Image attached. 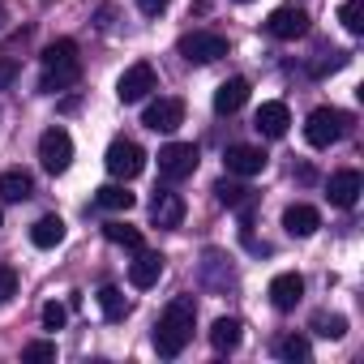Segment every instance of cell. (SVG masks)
Returning a JSON list of instances; mask_svg holds the SVG:
<instances>
[{"instance_id": "9c48e42d", "label": "cell", "mask_w": 364, "mask_h": 364, "mask_svg": "<svg viewBox=\"0 0 364 364\" xmlns=\"http://www.w3.org/2000/svg\"><path fill=\"white\" fill-rule=\"evenodd\" d=\"M141 124L154 129V133H176L180 124H185V103L180 99H154V103H146Z\"/></svg>"}, {"instance_id": "484cf974", "label": "cell", "mask_w": 364, "mask_h": 364, "mask_svg": "<svg viewBox=\"0 0 364 364\" xmlns=\"http://www.w3.org/2000/svg\"><path fill=\"white\" fill-rule=\"evenodd\" d=\"M313 330H317L321 338H334V343H338V338L347 334V317H343V313H317V317H313Z\"/></svg>"}, {"instance_id": "5bb4252c", "label": "cell", "mask_w": 364, "mask_h": 364, "mask_svg": "<svg viewBox=\"0 0 364 364\" xmlns=\"http://www.w3.org/2000/svg\"><path fill=\"white\" fill-rule=\"evenodd\" d=\"M287 124H291V112H287V103H279V99L262 103V107H257V116H253V129H257L262 137H283V133H287Z\"/></svg>"}, {"instance_id": "7c38bea8", "label": "cell", "mask_w": 364, "mask_h": 364, "mask_svg": "<svg viewBox=\"0 0 364 364\" xmlns=\"http://www.w3.org/2000/svg\"><path fill=\"white\" fill-rule=\"evenodd\" d=\"M330 206H338V210H351L355 202H360V189H364V180H360V171H334L330 176Z\"/></svg>"}, {"instance_id": "ffe728a7", "label": "cell", "mask_w": 364, "mask_h": 364, "mask_svg": "<svg viewBox=\"0 0 364 364\" xmlns=\"http://www.w3.org/2000/svg\"><path fill=\"white\" fill-rule=\"evenodd\" d=\"M240 338H245L240 317H219V321L210 326V347H215V351H236Z\"/></svg>"}, {"instance_id": "8d00e7d4", "label": "cell", "mask_w": 364, "mask_h": 364, "mask_svg": "<svg viewBox=\"0 0 364 364\" xmlns=\"http://www.w3.org/2000/svg\"><path fill=\"white\" fill-rule=\"evenodd\" d=\"M0 26H5V0H0Z\"/></svg>"}, {"instance_id": "f35d334b", "label": "cell", "mask_w": 364, "mask_h": 364, "mask_svg": "<svg viewBox=\"0 0 364 364\" xmlns=\"http://www.w3.org/2000/svg\"><path fill=\"white\" fill-rule=\"evenodd\" d=\"M240 5H249V0H240Z\"/></svg>"}, {"instance_id": "3957f363", "label": "cell", "mask_w": 364, "mask_h": 364, "mask_svg": "<svg viewBox=\"0 0 364 364\" xmlns=\"http://www.w3.org/2000/svg\"><path fill=\"white\" fill-rule=\"evenodd\" d=\"M103 163H107V171H112L116 180H137V176L146 171V150H141L137 141H129V137H116V141L107 146Z\"/></svg>"}, {"instance_id": "6da1fadb", "label": "cell", "mask_w": 364, "mask_h": 364, "mask_svg": "<svg viewBox=\"0 0 364 364\" xmlns=\"http://www.w3.org/2000/svg\"><path fill=\"white\" fill-rule=\"evenodd\" d=\"M193 321H198L193 296H176V300L163 309L159 326H154V351H159L163 360H176L180 351L189 347V338H193Z\"/></svg>"}, {"instance_id": "e0dca14e", "label": "cell", "mask_w": 364, "mask_h": 364, "mask_svg": "<svg viewBox=\"0 0 364 364\" xmlns=\"http://www.w3.org/2000/svg\"><path fill=\"white\" fill-rule=\"evenodd\" d=\"M283 228H287V236H313L317 228H321V215H317V206H304V202H296V206H287L283 210Z\"/></svg>"}, {"instance_id": "d4e9b609", "label": "cell", "mask_w": 364, "mask_h": 364, "mask_svg": "<svg viewBox=\"0 0 364 364\" xmlns=\"http://www.w3.org/2000/svg\"><path fill=\"white\" fill-rule=\"evenodd\" d=\"M69 60H77V43L73 39H52L43 48V69L48 65H69Z\"/></svg>"}, {"instance_id": "836d02e7", "label": "cell", "mask_w": 364, "mask_h": 364, "mask_svg": "<svg viewBox=\"0 0 364 364\" xmlns=\"http://www.w3.org/2000/svg\"><path fill=\"white\" fill-rule=\"evenodd\" d=\"M116 18H120V9H116V5H99V9H95V26H99V31H112V26H116Z\"/></svg>"}, {"instance_id": "52a82bcc", "label": "cell", "mask_w": 364, "mask_h": 364, "mask_svg": "<svg viewBox=\"0 0 364 364\" xmlns=\"http://www.w3.org/2000/svg\"><path fill=\"white\" fill-rule=\"evenodd\" d=\"M39 163H43V171L60 176V171L73 163V137H69L65 129H48V133L39 137Z\"/></svg>"}, {"instance_id": "d590c367", "label": "cell", "mask_w": 364, "mask_h": 364, "mask_svg": "<svg viewBox=\"0 0 364 364\" xmlns=\"http://www.w3.org/2000/svg\"><path fill=\"white\" fill-rule=\"evenodd\" d=\"M167 5H171V0H137V9H141L146 18H159V14H163Z\"/></svg>"}, {"instance_id": "2e32d148", "label": "cell", "mask_w": 364, "mask_h": 364, "mask_svg": "<svg viewBox=\"0 0 364 364\" xmlns=\"http://www.w3.org/2000/svg\"><path fill=\"white\" fill-rule=\"evenodd\" d=\"M245 103H249V82H245V77H228V82L215 90V112H219V116H236Z\"/></svg>"}, {"instance_id": "ba28073f", "label": "cell", "mask_w": 364, "mask_h": 364, "mask_svg": "<svg viewBox=\"0 0 364 364\" xmlns=\"http://www.w3.org/2000/svg\"><path fill=\"white\" fill-rule=\"evenodd\" d=\"M150 90H154V69H150L146 60L129 65V69L120 73V82H116V99H120V103H141Z\"/></svg>"}, {"instance_id": "277c9868", "label": "cell", "mask_w": 364, "mask_h": 364, "mask_svg": "<svg viewBox=\"0 0 364 364\" xmlns=\"http://www.w3.org/2000/svg\"><path fill=\"white\" fill-rule=\"evenodd\" d=\"M198 146L193 141H167L163 150H159V176L163 180H189L193 171H198Z\"/></svg>"}, {"instance_id": "44dd1931", "label": "cell", "mask_w": 364, "mask_h": 364, "mask_svg": "<svg viewBox=\"0 0 364 364\" xmlns=\"http://www.w3.org/2000/svg\"><path fill=\"white\" fill-rule=\"evenodd\" d=\"M65 240V219L60 215H43L35 228H31V245L35 249H56Z\"/></svg>"}, {"instance_id": "8fae6325", "label": "cell", "mask_w": 364, "mask_h": 364, "mask_svg": "<svg viewBox=\"0 0 364 364\" xmlns=\"http://www.w3.org/2000/svg\"><path fill=\"white\" fill-rule=\"evenodd\" d=\"M223 163H228L232 176H262L266 163H270V154H266L262 146H245V141H236V146L223 150Z\"/></svg>"}, {"instance_id": "5b68a950", "label": "cell", "mask_w": 364, "mask_h": 364, "mask_svg": "<svg viewBox=\"0 0 364 364\" xmlns=\"http://www.w3.org/2000/svg\"><path fill=\"white\" fill-rule=\"evenodd\" d=\"M180 56L189 65H215L219 56H228V39L219 31H193L180 39Z\"/></svg>"}, {"instance_id": "4fadbf2b", "label": "cell", "mask_w": 364, "mask_h": 364, "mask_svg": "<svg viewBox=\"0 0 364 364\" xmlns=\"http://www.w3.org/2000/svg\"><path fill=\"white\" fill-rule=\"evenodd\" d=\"M300 300H304V279H300L296 270H287V274H274V279H270V304H274V309L291 313Z\"/></svg>"}, {"instance_id": "f546056e", "label": "cell", "mask_w": 364, "mask_h": 364, "mask_svg": "<svg viewBox=\"0 0 364 364\" xmlns=\"http://www.w3.org/2000/svg\"><path fill=\"white\" fill-rule=\"evenodd\" d=\"M18 296V270L9 262H0V304H9Z\"/></svg>"}, {"instance_id": "cb8c5ba5", "label": "cell", "mask_w": 364, "mask_h": 364, "mask_svg": "<svg viewBox=\"0 0 364 364\" xmlns=\"http://www.w3.org/2000/svg\"><path fill=\"white\" fill-rule=\"evenodd\" d=\"M215 198H219V206H228V210H240L245 202H253L249 189L236 185V180H219V185H215Z\"/></svg>"}, {"instance_id": "ac0fdd59", "label": "cell", "mask_w": 364, "mask_h": 364, "mask_svg": "<svg viewBox=\"0 0 364 364\" xmlns=\"http://www.w3.org/2000/svg\"><path fill=\"white\" fill-rule=\"evenodd\" d=\"M35 193V176L26 167H9V171H0V198L5 202H26Z\"/></svg>"}, {"instance_id": "1f68e13d", "label": "cell", "mask_w": 364, "mask_h": 364, "mask_svg": "<svg viewBox=\"0 0 364 364\" xmlns=\"http://www.w3.org/2000/svg\"><path fill=\"white\" fill-rule=\"evenodd\" d=\"M26 360H35V364H43V360H56V343L52 338H35V343H26V351H22Z\"/></svg>"}, {"instance_id": "9a60e30c", "label": "cell", "mask_w": 364, "mask_h": 364, "mask_svg": "<svg viewBox=\"0 0 364 364\" xmlns=\"http://www.w3.org/2000/svg\"><path fill=\"white\" fill-rule=\"evenodd\" d=\"M159 279H163V257L137 249V262H129V283H133L137 291H146V287H154Z\"/></svg>"}, {"instance_id": "d6986e66", "label": "cell", "mask_w": 364, "mask_h": 364, "mask_svg": "<svg viewBox=\"0 0 364 364\" xmlns=\"http://www.w3.org/2000/svg\"><path fill=\"white\" fill-rule=\"evenodd\" d=\"M77 77H82V60H69V65H48V69H43V82H39V90H43V95H56V90H69Z\"/></svg>"}, {"instance_id": "8992f818", "label": "cell", "mask_w": 364, "mask_h": 364, "mask_svg": "<svg viewBox=\"0 0 364 364\" xmlns=\"http://www.w3.org/2000/svg\"><path fill=\"white\" fill-rule=\"evenodd\" d=\"M266 35H270V39H283V43L309 35V9H300V5H279V9L266 18Z\"/></svg>"}, {"instance_id": "30bf717a", "label": "cell", "mask_w": 364, "mask_h": 364, "mask_svg": "<svg viewBox=\"0 0 364 364\" xmlns=\"http://www.w3.org/2000/svg\"><path fill=\"white\" fill-rule=\"evenodd\" d=\"M150 223L163 228V232H176L180 223H185V198L171 193V189H159L150 198Z\"/></svg>"}, {"instance_id": "d6a6232c", "label": "cell", "mask_w": 364, "mask_h": 364, "mask_svg": "<svg viewBox=\"0 0 364 364\" xmlns=\"http://www.w3.org/2000/svg\"><path fill=\"white\" fill-rule=\"evenodd\" d=\"M351 56L347 52H330V60H321V65H313V77H326V73H334V69H343Z\"/></svg>"}, {"instance_id": "74e56055", "label": "cell", "mask_w": 364, "mask_h": 364, "mask_svg": "<svg viewBox=\"0 0 364 364\" xmlns=\"http://www.w3.org/2000/svg\"><path fill=\"white\" fill-rule=\"evenodd\" d=\"M0 223H5V215H0Z\"/></svg>"}, {"instance_id": "7402d4cb", "label": "cell", "mask_w": 364, "mask_h": 364, "mask_svg": "<svg viewBox=\"0 0 364 364\" xmlns=\"http://www.w3.org/2000/svg\"><path fill=\"white\" fill-rule=\"evenodd\" d=\"M95 202H99L103 210H133V206H137V198H133L124 185H103V189H95Z\"/></svg>"}, {"instance_id": "7a4b0ae2", "label": "cell", "mask_w": 364, "mask_h": 364, "mask_svg": "<svg viewBox=\"0 0 364 364\" xmlns=\"http://www.w3.org/2000/svg\"><path fill=\"white\" fill-rule=\"evenodd\" d=\"M343 133H347V112H338V107H317V112H309V120H304V141H309L313 150L334 146Z\"/></svg>"}, {"instance_id": "4dcf8cb0", "label": "cell", "mask_w": 364, "mask_h": 364, "mask_svg": "<svg viewBox=\"0 0 364 364\" xmlns=\"http://www.w3.org/2000/svg\"><path fill=\"white\" fill-rule=\"evenodd\" d=\"M65 321H69V309L56 304V300H48L43 304V330H65Z\"/></svg>"}, {"instance_id": "e575fe53", "label": "cell", "mask_w": 364, "mask_h": 364, "mask_svg": "<svg viewBox=\"0 0 364 364\" xmlns=\"http://www.w3.org/2000/svg\"><path fill=\"white\" fill-rule=\"evenodd\" d=\"M18 82V60H0V90H9Z\"/></svg>"}, {"instance_id": "603a6c76", "label": "cell", "mask_w": 364, "mask_h": 364, "mask_svg": "<svg viewBox=\"0 0 364 364\" xmlns=\"http://www.w3.org/2000/svg\"><path fill=\"white\" fill-rule=\"evenodd\" d=\"M99 309H103V317L107 321H124L129 317V300H124V291L120 287H99Z\"/></svg>"}, {"instance_id": "83f0119b", "label": "cell", "mask_w": 364, "mask_h": 364, "mask_svg": "<svg viewBox=\"0 0 364 364\" xmlns=\"http://www.w3.org/2000/svg\"><path fill=\"white\" fill-rule=\"evenodd\" d=\"M103 236H107L112 245H124V249H133V253L141 249V232H137V228H129V223H107V228H103Z\"/></svg>"}, {"instance_id": "4316f807", "label": "cell", "mask_w": 364, "mask_h": 364, "mask_svg": "<svg viewBox=\"0 0 364 364\" xmlns=\"http://www.w3.org/2000/svg\"><path fill=\"white\" fill-rule=\"evenodd\" d=\"M338 22L347 26V35H364V0H343Z\"/></svg>"}, {"instance_id": "f1b7e54d", "label": "cell", "mask_w": 364, "mask_h": 364, "mask_svg": "<svg viewBox=\"0 0 364 364\" xmlns=\"http://www.w3.org/2000/svg\"><path fill=\"white\" fill-rule=\"evenodd\" d=\"M279 355H283V360H291V364H304V360L313 355V347H309V338H304V334H287V338L279 343Z\"/></svg>"}]
</instances>
